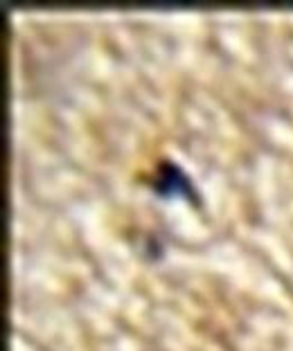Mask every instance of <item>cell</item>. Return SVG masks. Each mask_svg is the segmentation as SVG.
Listing matches in <instances>:
<instances>
[{
  "label": "cell",
  "instance_id": "1",
  "mask_svg": "<svg viewBox=\"0 0 293 351\" xmlns=\"http://www.w3.org/2000/svg\"><path fill=\"white\" fill-rule=\"evenodd\" d=\"M154 189H158L165 196H178V194H189L192 187L176 165L172 162H161L156 169V180H154Z\"/></svg>",
  "mask_w": 293,
  "mask_h": 351
}]
</instances>
